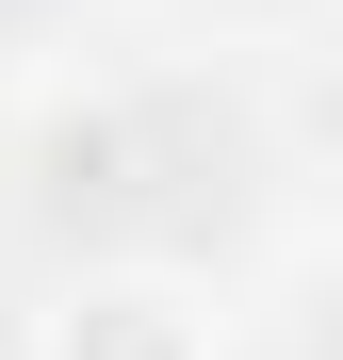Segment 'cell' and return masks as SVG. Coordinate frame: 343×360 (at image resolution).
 <instances>
[{
    "label": "cell",
    "mask_w": 343,
    "mask_h": 360,
    "mask_svg": "<svg viewBox=\"0 0 343 360\" xmlns=\"http://www.w3.org/2000/svg\"><path fill=\"white\" fill-rule=\"evenodd\" d=\"M33 360H229V311L196 278H163V262H98V278L49 295Z\"/></svg>",
    "instance_id": "obj_1"
}]
</instances>
